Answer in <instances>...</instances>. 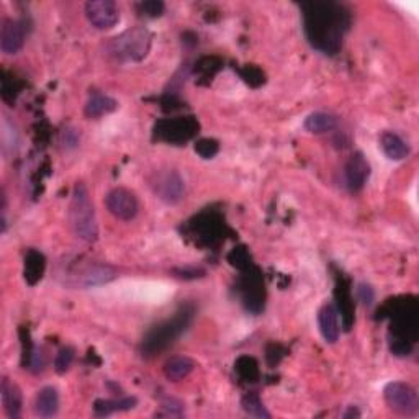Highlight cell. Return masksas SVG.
Returning a JSON list of instances; mask_svg holds the SVG:
<instances>
[{"instance_id": "6da1fadb", "label": "cell", "mask_w": 419, "mask_h": 419, "mask_svg": "<svg viewBox=\"0 0 419 419\" xmlns=\"http://www.w3.org/2000/svg\"><path fill=\"white\" fill-rule=\"evenodd\" d=\"M302 10L310 44L324 54H336L351 25L347 10L336 2H308L302 5Z\"/></svg>"}, {"instance_id": "7a4b0ae2", "label": "cell", "mask_w": 419, "mask_h": 419, "mask_svg": "<svg viewBox=\"0 0 419 419\" xmlns=\"http://www.w3.org/2000/svg\"><path fill=\"white\" fill-rule=\"evenodd\" d=\"M192 318H194V308L190 305L180 307L174 313V317L167 318L164 321L152 326L147 334L142 339L141 352L142 356L152 357L166 351L167 347L172 346L177 339L180 338V334L190 326Z\"/></svg>"}, {"instance_id": "3957f363", "label": "cell", "mask_w": 419, "mask_h": 419, "mask_svg": "<svg viewBox=\"0 0 419 419\" xmlns=\"http://www.w3.org/2000/svg\"><path fill=\"white\" fill-rule=\"evenodd\" d=\"M69 218H71V226L79 239L86 241V243L97 241L98 225L95 210H93L91 194L82 182H77L74 185L71 206H69Z\"/></svg>"}, {"instance_id": "277c9868", "label": "cell", "mask_w": 419, "mask_h": 419, "mask_svg": "<svg viewBox=\"0 0 419 419\" xmlns=\"http://www.w3.org/2000/svg\"><path fill=\"white\" fill-rule=\"evenodd\" d=\"M152 43V33L145 27H135L113 38L110 53L118 61H141L147 56Z\"/></svg>"}, {"instance_id": "5b68a950", "label": "cell", "mask_w": 419, "mask_h": 419, "mask_svg": "<svg viewBox=\"0 0 419 419\" xmlns=\"http://www.w3.org/2000/svg\"><path fill=\"white\" fill-rule=\"evenodd\" d=\"M199 128V121L194 117L164 118L154 125V140L171 145H184L197 135Z\"/></svg>"}, {"instance_id": "8992f818", "label": "cell", "mask_w": 419, "mask_h": 419, "mask_svg": "<svg viewBox=\"0 0 419 419\" xmlns=\"http://www.w3.org/2000/svg\"><path fill=\"white\" fill-rule=\"evenodd\" d=\"M388 408L401 416H416L419 410L418 392L405 382H390L383 390Z\"/></svg>"}, {"instance_id": "52a82bcc", "label": "cell", "mask_w": 419, "mask_h": 419, "mask_svg": "<svg viewBox=\"0 0 419 419\" xmlns=\"http://www.w3.org/2000/svg\"><path fill=\"white\" fill-rule=\"evenodd\" d=\"M64 285L74 288H88L95 287V285L108 284L110 280L117 277V272L108 265L100 264H91L86 267H81L79 270L72 269L66 272L64 270Z\"/></svg>"}, {"instance_id": "ba28073f", "label": "cell", "mask_w": 419, "mask_h": 419, "mask_svg": "<svg viewBox=\"0 0 419 419\" xmlns=\"http://www.w3.org/2000/svg\"><path fill=\"white\" fill-rule=\"evenodd\" d=\"M151 185L152 189H154L156 195L169 205L179 204L185 195L184 180H182V177L172 169L156 172L154 177L151 179Z\"/></svg>"}, {"instance_id": "9c48e42d", "label": "cell", "mask_w": 419, "mask_h": 419, "mask_svg": "<svg viewBox=\"0 0 419 419\" xmlns=\"http://www.w3.org/2000/svg\"><path fill=\"white\" fill-rule=\"evenodd\" d=\"M105 205L110 213L123 221H130L138 215L140 205L135 194L126 189H113L105 197Z\"/></svg>"}, {"instance_id": "30bf717a", "label": "cell", "mask_w": 419, "mask_h": 419, "mask_svg": "<svg viewBox=\"0 0 419 419\" xmlns=\"http://www.w3.org/2000/svg\"><path fill=\"white\" fill-rule=\"evenodd\" d=\"M86 15L92 27L97 29H110L120 20V12L112 0H92L86 4Z\"/></svg>"}, {"instance_id": "8fae6325", "label": "cell", "mask_w": 419, "mask_h": 419, "mask_svg": "<svg viewBox=\"0 0 419 419\" xmlns=\"http://www.w3.org/2000/svg\"><path fill=\"white\" fill-rule=\"evenodd\" d=\"M371 177V164L362 152H354L346 164V182L352 192H359Z\"/></svg>"}, {"instance_id": "7c38bea8", "label": "cell", "mask_w": 419, "mask_h": 419, "mask_svg": "<svg viewBox=\"0 0 419 419\" xmlns=\"http://www.w3.org/2000/svg\"><path fill=\"white\" fill-rule=\"evenodd\" d=\"M25 44V27L18 20H5L0 32V48L5 54H17Z\"/></svg>"}, {"instance_id": "4fadbf2b", "label": "cell", "mask_w": 419, "mask_h": 419, "mask_svg": "<svg viewBox=\"0 0 419 419\" xmlns=\"http://www.w3.org/2000/svg\"><path fill=\"white\" fill-rule=\"evenodd\" d=\"M338 308L334 303H324L318 312L319 331L324 341L334 344L339 339V318Z\"/></svg>"}, {"instance_id": "5bb4252c", "label": "cell", "mask_w": 419, "mask_h": 419, "mask_svg": "<svg viewBox=\"0 0 419 419\" xmlns=\"http://www.w3.org/2000/svg\"><path fill=\"white\" fill-rule=\"evenodd\" d=\"M243 303L253 313L264 308V285L258 275H249L243 282Z\"/></svg>"}, {"instance_id": "9a60e30c", "label": "cell", "mask_w": 419, "mask_h": 419, "mask_svg": "<svg viewBox=\"0 0 419 419\" xmlns=\"http://www.w3.org/2000/svg\"><path fill=\"white\" fill-rule=\"evenodd\" d=\"M0 395H2V405L4 410L7 413L8 418H18L22 413V392L15 385L13 382H10L8 378H4L2 387H0Z\"/></svg>"}, {"instance_id": "2e32d148", "label": "cell", "mask_w": 419, "mask_h": 419, "mask_svg": "<svg viewBox=\"0 0 419 419\" xmlns=\"http://www.w3.org/2000/svg\"><path fill=\"white\" fill-rule=\"evenodd\" d=\"M59 410V395L54 387H44L38 392L34 400V411L39 418H53Z\"/></svg>"}, {"instance_id": "e0dca14e", "label": "cell", "mask_w": 419, "mask_h": 419, "mask_svg": "<svg viewBox=\"0 0 419 419\" xmlns=\"http://www.w3.org/2000/svg\"><path fill=\"white\" fill-rule=\"evenodd\" d=\"M380 146L388 159L392 161H403L410 154V146L406 145L401 136H398L393 131L383 133L380 138Z\"/></svg>"}, {"instance_id": "ac0fdd59", "label": "cell", "mask_w": 419, "mask_h": 419, "mask_svg": "<svg viewBox=\"0 0 419 419\" xmlns=\"http://www.w3.org/2000/svg\"><path fill=\"white\" fill-rule=\"evenodd\" d=\"M305 130L313 135H323V133L333 131L338 126V118L331 115V113L324 112H314L312 115L305 118L303 123Z\"/></svg>"}, {"instance_id": "d6986e66", "label": "cell", "mask_w": 419, "mask_h": 419, "mask_svg": "<svg viewBox=\"0 0 419 419\" xmlns=\"http://www.w3.org/2000/svg\"><path fill=\"white\" fill-rule=\"evenodd\" d=\"M138 405L135 397H125L120 400H97L93 403V413L95 416H110L117 411H130Z\"/></svg>"}, {"instance_id": "ffe728a7", "label": "cell", "mask_w": 419, "mask_h": 419, "mask_svg": "<svg viewBox=\"0 0 419 419\" xmlns=\"http://www.w3.org/2000/svg\"><path fill=\"white\" fill-rule=\"evenodd\" d=\"M44 269H46V259H44V255L38 253V251L29 249L27 258H25V280H27L29 285H34L41 280Z\"/></svg>"}, {"instance_id": "44dd1931", "label": "cell", "mask_w": 419, "mask_h": 419, "mask_svg": "<svg viewBox=\"0 0 419 419\" xmlns=\"http://www.w3.org/2000/svg\"><path fill=\"white\" fill-rule=\"evenodd\" d=\"M194 368H195V362L192 361V359L177 356L169 359V361L166 362L164 375L172 382H179L182 378L189 377Z\"/></svg>"}, {"instance_id": "7402d4cb", "label": "cell", "mask_w": 419, "mask_h": 419, "mask_svg": "<svg viewBox=\"0 0 419 419\" xmlns=\"http://www.w3.org/2000/svg\"><path fill=\"white\" fill-rule=\"evenodd\" d=\"M117 107H118V102L115 98H112L110 95H105V93H95V95L91 97V100L87 102L86 115L88 118H98L115 112Z\"/></svg>"}, {"instance_id": "603a6c76", "label": "cell", "mask_w": 419, "mask_h": 419, "mask_svg": "<svg viewBox=\"0 0 419 419\" xmlns=\"http://www.w3.org/2000/svg\"><path fill=\"white\" fill-rule=\"evenodd\" d=\"M336 297H338V307L341 310V317H342V324H344V329L349 331L352 326V321H354V305L351 303L352 298L351 295L347 292V287L341 282V285L338 284L336 287Z\"/></svg>"}, {"instance_id": "cb8c5ba5", "label": "cell", "mask_w": 419, "mask_h": 419, "mask_svg": "<svg viewBox=\"0 0 419 419\" xmlns=\"http://www.w3.org/2000/svg\"><path fill=\"white\" fill-rule=\"evenodd\" d=\"M241 406H243V410L248 413L249 416L270 418V413L265 410V406L262 405V401H260L258 393H248V395L243 398V401H241Z\"/></svg>"}, {"instance_id": "d4e9b609", "label": "cell", "mask_w": 419, "mask_h": 419, "mask_svg": "<svg viewBox=\"0 0 419 419\" xmlns=\"http://www.w3.org/2000/svg\"><path fill=\"white\" fill-rule=\"evenodd\" d=\"M236 372L239 373L244 380L248 382H255L259 377V368H258V362L253 357H239L238 362H236Z\"/></svg>"}, {"instance_id": "484cf974", "label": "cell", "mask_w": 419, "mask_h": 419, "mask_svg": "<svg viewBox=\"0 0 419 419\" xmlns=\"http://www.w3.org/2000/svg\"><path fill=\"white\" fill-rule=\"evenodd\" d=\"M156 416H159V418L184 416V403L175 400V398H166V400L161 403L159 411H156Z\"/></svg>"}, {"instance_id": "4316f807", "label": "cell", "mask_w": 419, "mask_h": 419, "mask_svg": "<svg viewBox=\"0 0 419 419\" xmlns=\"http://www.w3.org/2000/svg\"><path fill=\"white\" fill-rule=\"evenodd\" d=\"M195 152L199 154L200 157H204V159H211V157H215L218 154L220 151V145L216 140H211V138H201L195 142Z\"/></svg>"}, {"instance_id": "83f0119b", "label": "cell", "mask_w": 419, "mask_h": 419, "mask_svg": "<svg viewBox=\"0 0 419 419\" xmlns=\"http://www.w3.org/2000/svg\"><path fill=\"white\" fill-rule=\"evenodd\" d=\"M74 357H76V352H74L72 347H62L58 352L56 359H54V371L58 373H66L69 367L72 366Z\"/></svg>"}, {"instance_id": "f1b7e54d", "label": "cell", "mask_w": 419, "mask_h": 419, "mask_svg": "<svg viewBox=\"0 0 419 419\" xmlns=\"http://www.w3.org/2000/svg\"><path fill=\"white\" fill-rule=\"evenodd\" d=\"M228 260L231 262V265H234V267L239 270L249 269V265H251V262H249L251 258H249L248 251H246V248H243V246L231 251L228 255Z\"/></svg>"}, {"instance_id": "f546056e", "label": "cell", "mask_w": 419, "mask_h": 419, "mask_svg": "<svg viewBox=\"0 0 419 419\" xmlns=\"http://www.w3.org/2000/svg\"><path fill=\"white\" fill-rule=\"evenodd\" d=\"M164 8H166V5L159 2V0H147V2L138 4V10H140V13L145 15V17H149V18L161 17V15L164 13Z\"/></svg>"}, {"instance_id": "4dcf8cb0", "label": "cell", "mask_w": 419, "mask_h": 419, "mask_svg": "<svg viewBox=\"0 0 419 419\" xmlns=\"http://www.w3.org/2000/svg\"><path fill=\"white\" fill-rule=\"evenodd\" d=\"M241 76H243L244 81L251 84L253 87H258L260 84H264V74L254 66H248L244 71H241Z\"/></svg>"}, {"instance_id": "1f68e13d", "label": "cell", "mask_w": 419, "mask_h": 419, "mask_svg": "<svg viewBox=\"0 0 419 419\" xmlns=\"http://www.w3.org/2000/svg\"><path fill=\"white\" fill-rule=\"evenodd\" d=\"M357 298L361 300L364 305H367V307H371L373 303V298H375V292H373V288L371 287L368 284H359L357 285Z\"/></svg>"}, {"instance_id": "d6a6232c", "label": "cell", "mask_w": 419, "mask_h": 419, "mask_svg": "<svg viewBox=\"0 0 419 419\" xmlns=\"http://www.w3.org/2000/svg\"><path fill=\"white\" fill-rule=\"evenodd\" d=\"M64 142H66V147H74L79 142V135L76 130H69L66 131V135H64Z\"/></svg>"}, {"instance_id": "836d02e7", "label": "cell", "mask_w": 419, "mask_h": 419, "mask_svg": "<svg viewBox=\"0 0 419 419\" xmlns=\"http://www.w3.org/2000/svg\"><path fill=\"white\" fill-rule=\"evenodd\" d=\"M342 416H344V418H352V416L359 418V416H361V411H359L357 408H349V410H347L346 413H344Z\"/></svg>"}]
</instances>
